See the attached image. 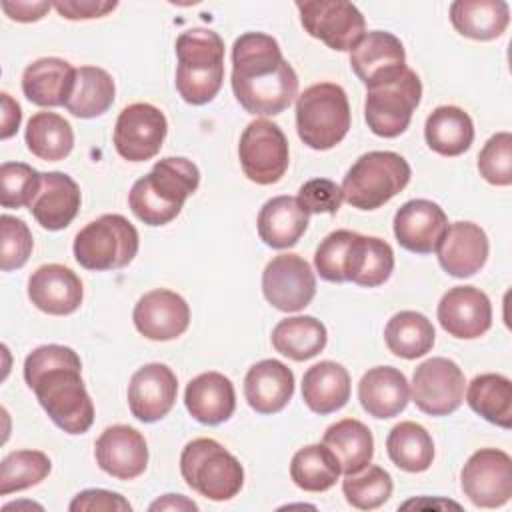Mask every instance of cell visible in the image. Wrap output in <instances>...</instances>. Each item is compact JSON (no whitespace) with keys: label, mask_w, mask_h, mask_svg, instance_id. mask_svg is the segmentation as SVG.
<instances>
[{"label":"cell","mask_w":512,"mask_h":512,"mask_svg":"<svg viewBox=\"0 0 512 512\" xmlns=\"http://www.w3.org/2000/svg\"><path fill=\"white\" fill-rule=\"evenodd\" d=\"M408 162L388 150L362 154L346 172L342 198L358 210H376L392 200L410 182Z\"/></svg>","instance_id":"cell-6"},{"label":"cell","mask_w":512,"mask_h":512,"mask_svg":"<svg viewBox=\"0 0 512 512\" xmlns=\"http://www.w3.org/2000/svg\"><path fill=\"white\" fill-rule=\"evenodd\" d=\"M438 322L454 338L472 340L492 326L490 298L476 286H454L438 304Z\"/></svg>","instance_id":"cell-18"},{"label":"cell","mask_w":512,"mask_h":512,"mask_svg":"<svg viewBox=\"0 0 512 512\" xmlns=\"http://www.w3.org/2000/svg\"><path fill=\"white\" fill-rule=\"evenodd\" d=\"M410 398L406 376L394 366L370 368L358 382V400L362 408L380 420L398 416Z\"/></svg>","instance_id":"cell-28"},{"label":"cell","mask_w":512,"mask_h":512,"mask_svg":"<svg viewBox=\"0 0 512 512\" xmlns=\"http://www.w3.org/2000/svg\"><path fill=\"white\" fill-rule=\"evenodd\" d=\"M28 150L46 162L64 160L74 148V132L68 120L56 112H36L26 124Z\"/></svg>","instance_id":"cell-38"},{"label":"cell","mask_w":512,"mask_h":512,"mask_svg":"<svg viewBox=\"0 0 512 512\" xmlns=\"http://www.w3.org/2000/svg\"><path fill=\"white\" fill-rule=\"evenodd\" d=\"M262 292L276 310L298 312L312 302L316 276L302 256L278 254L262 272Z\"/></svg>","instance_id":"cell-15"},{"label":"cell","mask_w":512,"mask_h":512,"mask_svg":"<svg viewBox=\"0 0 512 512\" xmlns=\"http://www.w3.org/2000/svg\"><path fill=\"white\" fill-rule=\"evenodd\" d=\"M52 8L50 2H2V10L16 22H36Z\"/></svg>","instance_id":"cell-51"},{"label":"cell","mask_w":512,"mask_h":512,"mask_svg":"<svg viewBox=\"0 0 512 512\" xmlns=\"http://www.w3.org/2000/svg\"><path fill=\"white\" fill-rule=\"evenodd\" d=\"M310 212L302 206L298 196L270 198L258 214V236L270 248L294 246L308 228Z\"/></svg>","instance_id":"cell-29"},{"label":"cell","mask_w":512,"mask_h":512,"mask_svg":"<svg viewBox=\"0 0 512 512\" xmlns=\"http://www.w3.org/2000/svg\"><path fill=\"white\" fill-rule=\"evenodd\" d=\"M326 340V326L314 316L284 318L272 330V346L276 352L296 362H304L320 354Z\"/></svg>","instance_id":"cell-35"},{"label":"cell","mask_w":512,"mask_h":512,"mask_svg":"<svg viewBox=\"0 0 512 512\" xmlns=\"http://www.w3.org/2000/svg\"><path fill=\"white\" fill-rule=\"evenodd\" d=\"M386 450L394 466L404 472H424L434 460V442L430 432L410 420L400 422L390 430Z\"/></svg>","instance_id":"cell-40"},{"label":"cell","mask_w":512,"mask_h":512,"mask_svg":"<svg viewBox=\"0 0 512 512\" xmlns=\"http://www.w3.org/2000/svg\"><path fill=\"white\" fill-rule=\"evenodd\" d=\"M350 66L368 90L398 80L408 68L402 42L384 30L362 36L350 50Z\"/></svg>","instance_id":"cell-16"},{"label":"cell","mask_w":512,"mask_h":512,"mask_svg":"<svg viewBox=\"0 0 512 512\" xmlns=\"http://www.w3.org/2000/svg\"><path fill=\"white\" fill-rule=\"evenodd\" d=\"M488 250V236L474 222L450 224L436 248L440 266L454 278L476 274L486 264Z\"/></svg>","instance_id":"cell-23"},{"label":"cell","mask_w":512,"mask_h":512,"mask_svg":"<svg viewBox=\"0 0 512 512\" xmlns=\"http://www.w3.org/2000/svg\"><path fill=\"white\" fill-rule=\"evenodd\" d=\"M116 86L112 76L98 66L76 68L74 88L66 102V110L76 118H96L114 104Z\"/></svg>","instance_id":"cell-36"},{"label":"cell","mask_w":512,"mask_h":512,"mask_svg":"<svg viewBox=\"0 0 512 512\" xmlns=\"http://www.w3.org/2000/svg\"><path fill=\"white\" fill-rule=\"evenodd\" d=\"M446 228L448 218L444 210L424 198L408 200L394 216V236L398 244L416 254L436 252Z\"/></svg>","instance_id":"cell-21"},{"label":"cell","mask_w":512,"mask_h":512,"mask_svg":"<svg viewBox=\"0 0 512 512\" xmlns=\"http://www.w3.org/2000/svg\"><path fill=\"white\" fill-rule=\"evenodd\" d=\"M350 128V104L342 86L320 82L308 86L296 100V130L312 150H330Z\"/></svg>","instance_id":"cell-5"},{"label":"cell","mask_w":512,"mask_h":512,"mask_svg":"<svg viewBox=\"0 0 512 512\" xmlns=\"http://www.w3.org/2000/svg\"><path fill=\"white\" fill-rule=\"evenodd\" d=\"M480 176L494 186L512 184V134L498 132L488 138L478 154Z\"/></svg>","instance_id":"cell-45"},{"label":"cell","mask_w":512,"mask_h":512,"mask_svg":"<svg viewBox=\"0 0 512 512\" xmlns=\"http://www.w3.org/2000/svg\"><path fill=\"white\" fill-rule=\"evenodd\" d=\"M304 30L338 52L352 50L366 34L362 12L346 0L296 2Z\"/></svg>","instance_id":"cell-11"},{"label":"cell","mask_w":512,"mask_h":512,"mask_svg":"<svg viewBox=\"0 0 512 512\" xmlns=\"http://www.w3.org/2000/svg\"><path fill=\"white\" fill-rule=\"evenodd\" d=\"M76 68L62 58H40L26 66L22 74L24 96L44 108L66 106L74 88Z\"/></svg>","instance_id":"cell-27"},{"label":"cell","mask_w":512,"mask_h":512,"mask_svg":"<svg viewBox=\"0 0 512 512\" xmlns=\"http://www.w3.org/2000/svg\"><path fill=\"white\" fill-rule=\"evenodd\" d=\"M450 22L466 38L494 40L510 22V8L504 0H456L450 6Z\"/></svg>","instance_id":"cell-32"},{"label":"cell","mask_w":512,"mask_h":512,"mask_svg":"<svg viewBox=\"0 0 512 512\" xmlns=\"http://www.w3.org/2000/svg\"><path fill=\"white\" fill-rule=\"evenodd\" d=\"M426 144L442 156L464 154L474 140V124L468 112L458 106H438L424 126Z\"/></svg>","instance_id":"cell-33"},{"label":"cell","mask_w":512,"mask_h":512,"mask_svg":"<svg viewBox=\"0 0 512 512\" xmlns=\"http://www.w3.org/2000/svg\"><path fill=\"white\" fill-rule=\"evenodd\" d=\"M346 502L358 510H374L392 496V478L380 466H364L354 474H346L342 482Z\"/></svg>","instance_id":"cell-43"},{"label":"cell","mask_w":512,"mask_h":512,"mask_svg":"<svg viewBox=\"0 0 512 512\" xmlns=\"http://www.w3.org/2000/svg\"><path fill=\"white\" fill-rule=\"evenodd\" d=\"M28 210L42 228L62 230L80 210V188L64 172H44L40 190Z\"/></svg>","instance_id":"cell-24"},{"label":"cell","mask_w":512,"mask_h":512,"mask_svg":"<svg viewBox=\"0 0 512 512\" xmlns=\"http://www.w3.org/2000/svg\"><path fill=\"white\" fill-rule=\"evenodd\" d=\"M42 174L24 162H4L0 166L2 208L30 206L40 190Z\"/></svg>","instance_id":"cell-44"},{"label":"cell","mask_w":512,"mask_h":512,"mask_svg":"<svg viewBox=\"0 0 512 512\" xmlns=\"http://www.w3.org/2000/svg\"><path fill=\"white\" fill-rule=\"evenodd\" d=\"M322 444L334 452L344 474H354L362 470L370 464L374 456L372 432L356 418H344L328 426Z\"/></svg>","instance_id":"cell-34"},{"label":"cell","mask_w":512,"mask_h":512,"mask_svg":"<svg viewBox=\"0 0 512 512\" xmlns=\"http://www.w3.org/2000/svg\"><path fill=\"white\" fill-rule=\"evenodd\" d=\"M62 18L68 20H90L102 18L112 12L118 4L116 2H102V0H58L52 4Z\"/></svg>","instance_id":"cell-50"},{"label":"cell","mask_w":512,"mask_h":512,"mask_svg":"<svg viewBox=\"0 0 512 512\" xmlns=\"http://www.w3.org/2000/svg\"><path fill=\"white\" fill-rule=\"evenodd\" d=\"M150 510H198V506L182 494H166L162 500L152 502Z\"/></svg>","instance_id":"cell-53"},{"label":"cell","mask_w":512,"mask_h":512,"mask_svg":"<svg viewBox=\"0 0 512 512\" xmlns=\"http://www.w3.org/2000/svg\"><path fill=\"white\" fill-rule=\"evenodd\" d=\"M198 184L200 172L194 162L182 156H168L134 182L128 206L144 224L164 226L180 214L186 198L196 192Z\"/></svg>","instance_id":"cell-3"},{"label":"cell","mask_w":512,"mask_h":512,"mask_svg":"<svg viewBox=\"0 0 512 512\" xmlns=\"http://www.w3.org/2000/svg\"><path fill=\"white\" fill-rule=\"evenodd\" d=\"M184 404L194 420L208 426L222 424L236 410L234 384L220 372H202L188 382Z\"/></svg>","instance_id":"cell-26"},{"label":"cell","mask_w":512,"mask_h":512,"mask_svg":"<svg viewBox=\"0 0 512 512\" xmlns=\"http://www.w3.org/2000/svg\"><path fill=\"white\" fill-rule=\"evenodd\" d=\"M420 96L422 82L410 68H406L398 80L368 90L364 102L368 128L382 138L400 136L410 126L412 114L420 104Z\"/></svg>","instance_id":"cell-9"},{"label":"cell","mask_w":512,"mask_h":512,"mask_svg":"<svg viewBox=\"0 0 512 512\" xmlns=\"http://www.w3.org/2000/svg\"><path fill=\"white\" fill-rule=\"evenodd\" d=\"M82 282L68 266L44 264L28 278L30 302L52 316H66L82 304Z\"/></svg>","instance_id":"cell-22"},{"label":"cell","mask_w":512,"mask_h":512,"mask_svg":"<svg viewBox=\"0 0 512 512\" xmlns=\"http://www.w3.org/2000/svg\"><path fill=\"white\" fill-rule=\"evenodd\" d=\"M464 384V372L454 360L434 356L414 370L412 400L424 414L448 416L460 408Z\"/></svg>","instance_id":"cell-13"},{"label":"cell","mask_w":512,"mask_h":512,"mask_svg":"<svg viewBox=\"0 0 512 512\" xmlns=\"http://www.w3.org/2000/svg\"><path fill=\"white\" fill-rule=\"evenodd\" d=\"M68 508L72 512H78V510H106V512L132 510L130 502L124 500L120 494L110 492V490H102V488H92V490L78 492Z\"/></svg>","instance_id":"cell-49"},{"label":"cell","mask_w":512,"mask_h":512,"mask_svg":"<svg viewBox=\"0 0 512 512\" xmlns=\"http://www.w3.org/2000/svg\"><path fill=\"white\" fill-rule=\"evenodd\" d=\"M298 200L310 214H336L342 204V188L328 178H312L298 190Z\"/></svg>","instance_id":"cell-48"},{"label":"cell","mask_w":512,"mask_h":512,"mask_svg":"<svg viewBox=\"0 0 512 512\" xmlns=\"http://www.w3.org/2000/svg\"><path fill=\"white\" fill-rule=\"evenodd\" d=\"M52 470L50 458L40 450L10 452L0 464V494L26 490L40 484Z\"/></svg>","instance_id":"cell-42"},{"label":"cell","mask_w":512,"mask_h":512,"mask_svg":"<svg viewBox=\"0 0 512 512\" xmlns=\"http://www.w3.org/2000/svg\"><path fill=\"white\" fill-rule=\"evenodd\" d=\"M138 242L134 224L120 214H104L76 234L74 258L86 270H118L134 260Z\"/></svg>","instance_id":"cell-8"},{"label":"cell","mask_w":512,"mask_h":512,"mask_svg":"<svg viewBox=\"0 0 512 512\" xmlns=\"http://www.w3.org/2000/svg\"><path fill=\"white\" fill-rule=\"evenodd\" d=\"M294 394L292 370L274 358H266L250 366L244 378V396L258 414L280 412Z\"/></svg>","instance_id":"cell-25"},{"label":"cell","mask_w":512,"mask_h":512,"mask_svg":"<svg viewBox=\"0 0 512 512\" xmlns=\"http://www.w3.org/2000/svg\"><path fill=\"white\" fill-rule=\"evenodd\" d=\"M340 462L324 444H308L300 448L290 462V478L306 492H324L340 478Z\"/></svg>","instance_id":"cell-41"},{"label":"cell","mask_w":512,"mask_h":512,"mask_svg":"<svg viewBox=\"0 0 512 512\" xmlns=\"http://www.w3.org/2000/svg\"><path fill=\"white\" fill-rule=\"evenodd\" d=\"M176 90L192 106L216 98L224 80V42L208 28H190L176 38Z\"/></svg>","instance_id":"cell-4"},{"label":"cell","mask_w":512,"mask_h":512,"mask_svg":"<svg viewBox=\"0 0 512 512\" xmlns=\"http://www.w3.org/2000/svg\"><path fill=\"white\" fill-rule=\"evenodd\" d=\"M468 406L484 420L500 426H512V382L502 374H480L468 384Z\"/></svg>","instance_id":"cell-39"},{"label":"cell","mask_w":512,"mask_h":512,"mask_svg":"<svg viewBox=\"0 0 512 512\" xmlns=\"http://www.w3.org/2000/svg\"><path fill=\"white\" fill-rule=\"evenodd\" d=\"M0 232H2V252H0V268L4 272L22 268L32 252L34 240L28 224L16 216L2 214L0 216Z\"/></svg>","instance_id":"cell-46"},{"label":"cell","mask_w":512,"mask_h":512,"mask_svg":"<svg viewBox=\"0 0 512 512\" xmlns=\"http://www.w3.org/2000/svg\"><path fill=\"white\" fill-rule=\"evenodd\" d=\"M460 486L474 506H504L512 496V458L498 448L476 450L460 472Z\"/></svg>","instance_id":"cell-12"},{"label":"cell","mask_w":512,"mask_h":512,"mask_svg":"<svg viewBox=\"0 0 512 512\" xmlns=\"http://www.w3.org/2000/svg\"><path fill=\"white\" fill-rule=\"evenodd\" d=\"M350 398V374L332 360L310 366L302 378V400L316 414H332Z\"/></svg>","instance_id":"cell-31"},{"label":"cell","mask_w":512,"mask_h":512,"mask_svg":"<svg viewBox=\"0 0 512 512\" xmlns=\"http://www.w3.org/2000/svg\"><path fill=\"white\" fill-rule=\"evenodd\" d=\"M434 326L432 322L414 310H402L396 312L386 328H384V340L388 350L394 356L414 360L424 354H428L434 346Z\"/></svg>","instance_id":"cell-37"},{"label":"cell","mask_w":512,"mask_h":512,"mask_svg":"<svg viewBox=\"0 0 512 512\" xmlns=\"http://www.w3.org/2000/svg\"><path fill=\"white\" fill-rule=\"evenodd\" d=\"M24 380L60 430L88 432L94 422V404L82 382L80 356L72 348L38 346L24 360Z\"/></svg>","instance_id":"cell-2"},{"label":"cell","mask_w":512,"mask_h":512,"mask_svg":"<svg viewBox=\"0 0 512 512\" xmlns=\"http://www.w3.org/2000/svg\"><path fill=\"white\" fill-rule=\"evenodd\" d=\"M166 132L164 112L148 102H136L122 108L116 118L114 148L128 162H146L160 152Z\"/></svg>","instance_id":"cell-14"},{"label":"cell","mask_w":512,"mask_h":512,"mask_svg":"<svg viewBox=\"0 0 512 512\" xmlns=\"http://www.w3.org/2000/svg\"><path fill=\"white\" fill-rule=\"evenodd\" d=\"M232 92L254 116H276L298 96V76L278 42L264 32H246L232 46Z\"/></svg>","instance_id":"cell-1"},{"label":"cell","mask_w":512,"mask_h":512,"mask_svg":"<svg viewBox=\"0 0 512 512\" xmlns=\"http://www.w3.org/2000/svg\"><path fill=\"white\" fill-rule=\"evenodd\" d=\"M354 238L352 230H334L330 232L316 248L314 266L320 278L328 282H346L344 280V262Z\"/></svg>","instance_id":"cell-47"},{"label":"cell","mask_w":512,"mask_h":512,"mask_svg":"<svg viewBox=\"0 0 512 512\" xmlns=\"http://www.w3.org/2000/svg\"><path fill=\"white\" fill-rule=\"evenodd\" d=\"M178 394L176 374L160 362H150L138 368L128 384V406L140 422H156L164 418Z\"/></svg>","instance_id":"cell-19"},{"label":"cell","mask_w":512,"mask_h":512,"mask_svg":"<svg viewBox=\"0 0 512 512\" xmlns=\"http://www.w3.org/2000/svg\"><path fill=\"white\" fill-rule=\"evenodd\" d=\"M180 472L194 492L214 502L234 498L244 484L240 460L212 438H196L184 446Z\"/></svg>","instance_id":"cell-7"},{"label":"cell","mask_w":512,"mask_h":512,"mask_svg":"<svg viewBox=\"0 0 512 512\" xmlns=\"http://www.w3.org/2000/svg\"><path fill=\"white\" fill-rule=\"evenodd\" d=\"M2 98V130H0V138L8 140L10 136H14L20 128V120H22V110L18 106V102H14L10 98L8 92L0 94Z\"/></svg>","instance_id":"cell-52"},{"label":"cell","mask_w":512,"mask_h":512,"mask_svg":"<svg viewBox=\"0 0 512 512\" xmlns=\"http://www.w3.org/2000/svg\"><path fill=\"white\" fill-rule=\"evenodd\" d=\"M132 320L136 330L156 342L182 336L190 324V308L186 300L166 288L146 292L134 306Z\"/></svg>","instance_id":"cell-17"},{"label":"cell","mask_w":512,"mask_h":512,"mask_svg":"<svg viewBox=\"0 0 512 512\" xmlns=\"http://www.w3.org/2000/svg\"><path fill=\"white\" fill-rule=\"evenodd\" d=\"M98 466L118 480L138 478L148 466V446L144 436L126 424L108 426L94 444Z\"/></svg>","instance_id":"cell-20"},{"label":"cell","mask_w":512,"mask_h":512,"mask_svg":"<svg viewBox=\"0 0 512 512\" xmlns=\"http://www.w3.org/2000/svg\"><path fill=\"white\" fill-rule=\"evenodd\" d=\"M238 158L248 180L260 186L276 184L288 170V140L278 124L264 118L252 120L240 136Z\"/></svg>","instance_id":"cell-10"},{"label":"cell","mask_w":512,"mask_h":512,"mask_svg":"<svg viewBox=\"0 0 512 512\" xmlns=\"http://www.w3.org/2000/svg\"><path fill=\"white\" fill-rule=\"evenodd\" d=\"M394 270V252L392 246L376 236H362L354 232L350 242L346 262H344V280L358 286L376 288L384 284Z\"/></svg>","instance_id":"cell-30"}]
</instances>
